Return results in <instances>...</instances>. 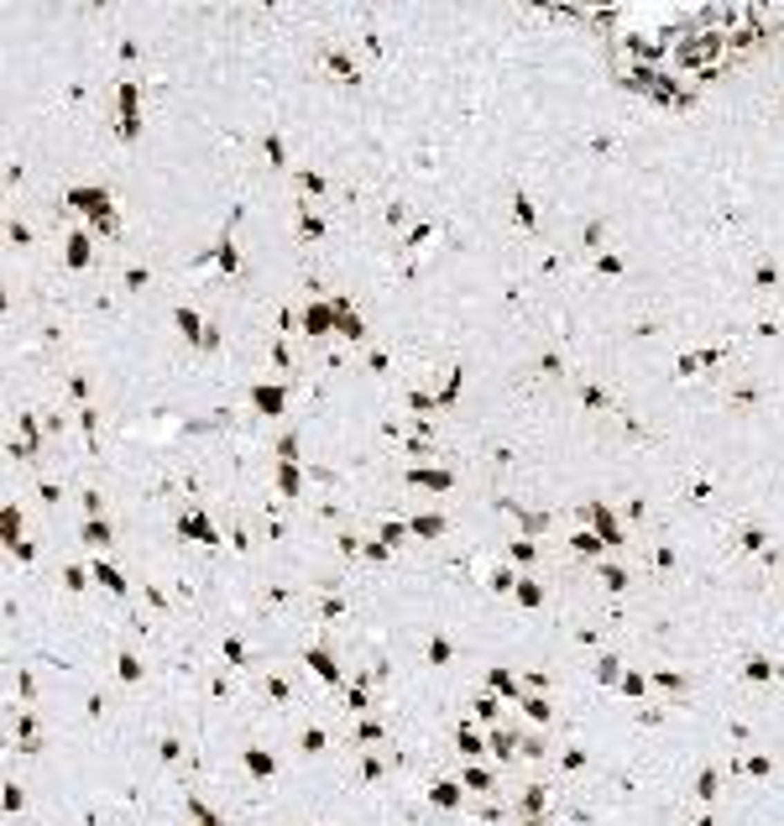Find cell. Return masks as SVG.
Instances as JSON below:
<instances>
[{"mask_svg":"<svg viewBox=\"0 0 784 826\" xmlns=\"http://www.w3.org/2000/svg\"><path fill=\"white\" fill-rule=\"evenodd\" d=\"M251 398H256L261 413H283V387H267V382H261V387H251Z\"/></svg>","mask_w":784,"mask_h":826,"instance_id":"6da1fadb","label":"cell"},{"mask_svg":"<svg viewBox=\"0 0 784 826\" xmlns=\"http://www.w3.org/2000/svg\"><path fill=\"white\" fill-rule=\"evenodd\" d=\"M330 324H335V309H324V304H314L309 314H304V330H309V335H324Z\"/></svg>","mask_w":784,"mask_h":826,"instance_id":"7a4b0ae2","label":"cell"},{"mask_svg":"<svg viewBox=\"0 0 784 826\" xmlns=\"http://www.w3.org/2000/svg\"><path fill=\"white\" fill-rule=\"evenodd\" d=\"M408 481L424 486V492H445V486H450V471H445V466H440V471H413Z\"/></svg>","mask_w":784,"mask_h":826,"instance_id":"3957f363","label":"cell"},{"mask_svg":"<svg viewBox=\"0 0 784 826\" xmlns=\"http://www.w3.org/2000/svg\"><path fill=\"white\" fill-rule=\"evenodd\" d=\"M591 518H596V533H601V539H612V544H617V539H622V529H617V518H612V513H606V508H591Z\"/></svg>","mask_w":784,"mask_h":826,"instance_id":"277c9868","label":"cell"},{"mask_svg":"<svg viewBox=\"0 0 784 826\" xmlns=\"http://www.w3.org/2000/svg\"><path fill=\"white\" fill-rule=\"evenodd\" d=\"M413 529L424 533V539H434V533H445V518L440 513H424V518H413Z\"/></svg>","mask_w":784,"mask_h":826,"instance_id":"5b68a950","label":"cell"},{"mask_svg":"<svg viewBox=\"0 0 784 826\" xmlns=\"http://www.w3.org/2000/svg\"><path fill=\"white\" fill-rule=\"evenodd\" d=\"M183 533H194V539H209V544H214V529H209V518H199V513H194V518H183Z\"/></svg>","mask_w":784,"mask_h":826,"instance_id":"8992f818","label":"cell"},{"mask_svg":"<svg viewBox=\"0 0 784 826\" xmlns=\"http://www.w3.org/2000/svg\"><path fill=\"white\" fill-rule=\"evenodd\" d=\"M95 580H100V586H110V591H126V580H120L115 570L105 565V560H100V565H95Z\"/></svg>","mask_w":784,"mask_h":826,"instance_id":"52a82bcc","label":"cell"},{"mask_svg":"<svg viewBox=\"0 0 784 826\" xmlns=\"http://www.w3.org/2000/svg\"><path fill=\"white\" fill-rule=\"evenodd\" d=\"M518 602L523 607H539V586H534V580H518Z\"/></svg>","mask_w":784,"mask_h":826,"instance_id":"ba28073f","label":"cell"},{"mask_svg":"<svg viewBox=\"0 0 784 826\" xmlns=\"http://www.w3.org/2000/svg\"><path fill=\"white\" fill-rule=\"evenodd\" d=\"M178 330H183V335L194 340V335H199V314H189V309H178Z\"/></svg>","mask_w":784,"mask_h":826,"instance_id":"9c48e42d","label":"cell"},{"mask_svg":"<svg viewBox=\"0 0 784 826\" xmlns=\"http://www.w3.org/2000/svg\"><path fill=\"white\" fill-rule=\"evenodd\" d=\"M277 486H283V492H288V497H293V492H298V471H293V466H283V471H277Z\"/></svg>","mask_w":784,"mask_h":826,"instance_id":"30bf717a","label":"cell"}]
</instances>
